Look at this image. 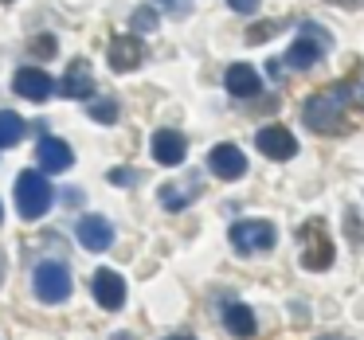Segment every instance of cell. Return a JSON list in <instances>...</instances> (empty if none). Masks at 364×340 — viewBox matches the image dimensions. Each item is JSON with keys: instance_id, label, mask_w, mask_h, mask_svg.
Returning a JSON list of instances; mask_svg holds the SVG:
<instances>
[{"instance_id": "cell-1", "label": "cell", "mask_w": 364, "mask_h": 340, "mask_svg": "<svg viewBox=\"0 0 364 340\" xmlns=\"http://www.w3.org/2000/svg\"><path fill=\"white\" fill-rule=\"evenodd\" d=\"M348 82H341V87L333 90H317V94L306 98V106H301V118H306L309 129H317V133H341L345 129V110H348Z\"/></svg>"}, {"instance_id": "cell-22", "label": "cell", "mask_w": 364, "mask_h": 340, "mask_svg": "<svg viewBox=\"0 0 364 340\" xmlns=\"http://www.w3.org/2000/svg\"><path fill=\"white\" fill-rule=\"evenodd\" d=\"M282 28V20H267V24H255L251 32H247V43H262V40H270V35Z\"/></svg>"}, {"instance_id": "cell-17", "label": "cell", "mask_w": 364, "mask_h": 340, "mask_svg": "<svg viewBox=\"0 0 364 340\" xmlns=\"http://www.w3.org/2000/svg\"><path fill=\"white\" fill-rule=\"evenodd\" d=\"M223 324H228V332H235L239 340L255 336V313L247 305H239V301H231V305L223 309Z\"/></svg>"}, {"instance_id": "cell-23", "label": "cell", "mask_w": 364, "mask_h": 340, "mask_svg": "<svg viewBox=\"0 0 364 340\" xmlns=\"http://www.w3.org/2000/svg\"><path fill=\"white\" fill-rule=\"evenodd\" d=\"M134 28H137V32H149V28H157V12H153V9L134 12Z\"/></svg>"}, {"instance_id": "cell-28", "label": "cell", "mask_w": 364, "mask_h": 340, "mask_svg": "<svg viewBox=\"0 0 364 340\" xmlns=\"http://www.w3.org/2000/svg\"><path fill=\"white\" fill-rule=\"evenodd\" d=\"M168 340H192V336H188V332H176V336H168Z\"/></svg>"}, {"instance_id": "cell-21", "label": "cell", "mask_w": 364, "mask_h": 340, "mask_svg": "<svg viewBox=\"0 0 364 340\" xmlns=\"http://www.w3.org/2000/svg\"><path fill=\"white\" fill-rule=\"evenodd\" d=\"M55 51H59L55 35H36V40H32V55H36V59H51Z\"/></svg>"}, {"instance_id": "cell-27", "label": "cell", "mask_w": 364, "mask_h": 340, "mask_svg": "<svg viewBox=\"0 0 364 340\" xmlns=\"http://www.w3.org/2000/svg\"><path fill=\"white\" fill-rule=\"evenodd\" d=\"M329 4H337V9H364V0H329Z\"/></svg>"}, {"instance_id": "cell-30", "label": "cell", "mask_w": 364, "mask_h": 340, "mask_svg": "<svg viewBox=\"0 0 364 340\" xmlns=\"http://www.w3.org/2000/svg\"><path fill=\"white\" fill-rule=\"evenodd\" d=\"M0 282H4V258H0Z\"/></svg>"}, {"instance_id": "cell-3", "label": "cell", "mask_w": 364, "mask_h": 340, "mask_svg": "<svg viewBox=\"0 0 364 340\" xmlns=\"http://www.w3.org/2000/svg\"><path fill=\"white\" fill-rule=\"evenodd\" d=\"M16 207L24 219H40V215H48L51 207V184L43 180V172H20L16 176Z\"/></svg>"}, {"instance_id": "cell-8", "label": "cell", "mask_w": 364, "mask_h": 340, "mask_svg": "<svg viewBox=\"0 0 364 340\" xmlns=\"http://www.w3.org/2000/svg\"><path fill=\"white\" fill-rule=\"evenodd\" d=\"M12 87H16V94L28 98V102H48L51 90H55V82H51V75L43 71V67H20L16 79H12Z\"/></svg>"}, {"instance_id": "cell-2", "label": "cell", "mask_w": 364, "mask_h": 340, "mask_svg": "<svg viewBox=\"0 0 364 340\" xmlns=\"http://www.w3.org/2000/svg\"><path fill=\"white\" fill-rule=\"evenodd\" d=\"M298 243H301V266L306 270H329L333 266V238L325 219H306L298 231Z\"/></svg>"}, {"instance_id": "cell-7", "label": "cell", "mask_w": 364, "mask_h": 340, "mask_svg": "<svg viewBox=\"0 0 364 340\" xmlns=\"http://www.w3.org/2000/svg\"><path fill=\"white\" fill-rule=\"evenodd\" d=\"M255 145H259V153H267L270 160H290L294 153H298V141H294V133L286 126H262L259 133H255Z\"/></svg>"}, {"instance_id": "cell-19", "label": "cell", "mask_w": 364, "mask_h": 340, "mask_svg": "<svg viewBox=\"0 0 364 340\" xmlns=\"http://www.w3.org/2000/svg\"><path fill=\"white\" fill-rule=\"evenodd\" d=\"M192 199H196V184H165V188H161V204H165L168 212H181Z\"/></svg>"}, {"instance_id": "cell-13", "label": "cell", "mask_w": 364, "mask_h": 340, "mask_svg": "<svg viewBox=\"0 0 364 340\" xmlns=\"http://www.w3.org/2000/svg\"><path fill=\"white\" fill-rule=\"evenodd\" d=\"M36 160H40L43 172H67V168L75 165V153L67 141H59V137H43L40 149H36Z\"/></svg>"}, {"instance_id": "cell-5", "label": "cell", "mask_w": 364, "mask_h": 340, "mask_svg": "<svg viewBox=\"0 0 364 340\" xmlns=\"http://www.w3.org/2000/svg\"><path fill=\"white\" fill-rule=\"evenodd\" d=\"M32 285H36V297L48 301V305H59V301L71 297V270L63 262H40L32 274Z\"/></svg>"}, {"instance_id": "cell-18", "label": "cell", "mask_w": 364, "mask_h": 340, "mask_svg": "<svg viewBox=\"0 0 364 340\" xmlns=\"http://www.w3.org/2000/svg\"><path fill=\"white\" fill-rule=\"evenodd\" d=\"M24 118L12 110H0V149H12V145L24 141Z\"/></svg>"}, {"instance_id": "cell-4", "label": "cell", "mask_w": 364, "mask_h": 340, "mask_svg": "<svg viewBox=\"0 0 364 340\" xmlns=\"http://www.w3.org/2000/svg\"><path fill=\"white\" fill-rule=\"evenodd\" d=\"M274 243H278L274 223H267V219H239V223H231V246H235L239 254H262V251H270Z\"/></svg>"}, {"instance_id": "cell-6", "label": "cell", "mask_w": 364, "mask_h": 340, "mask_svg": "<svg viewBox=\"0 0 364 340\" xmlns=\"http://www.w3.org/2000/svg\"><path fill=\"white\" fill-rule=\"evenodd\" d=\"M301 32L306 35H298V40L290 43V51H286V63H290L294 71H309V67L325 55V48H329V40H325V32L317 24H306Z\"/></svg>"}, {"instance_id": "cell-25", "label": "cell", "mask_w": 364, "mask_h": 340, "mask_svg": "<svg viewBox=\"0 0 364 340\" xmlns=\"http://www.w3.org/2000/svg\"><path fill=\"white\" fill-rule=\"evenodd\" d=\"M110 180H114V184H134L137 176L129 172V168H114V172H110Z\"/></svg>"}, {"instance_id": "cell-29", "label": "cell", "mask_w": 364, "mask_h": 340, "mask_svg": "<svg viewBox=\"0 0 364 340\" xmlns=\"http://www.w3.org/2000/svg\"><path fill=\"white\" fill-rule=\"evenodd\" d=\"M114 340H134V336H126V332H118V336H114Z\"/></svg>"}, {"instance_id": "cell-24", "label": "cell", "mask_w": 364, "mask_h": 340, "mask_svg": "<svg viewBox=\"0 0 364 340\" xmlns=\"http://www.w3.org/2000/svg\"><path fill=\"white\" fill-rule=\"evenodd\" d=\"M165 12H173V16H188V0H157Z\"/></svg>"}, {"instance_id": "cell-12", "label": "cell", "mask_w": 364, "mask_h": 340, "mask_svg": "<svg viewBox=\"0 0 364 340\" xmlns=\"http://www.w3.org/2000/svg\"><path fill=\"white\" fill-rule=\"evenodd\" d=\"M184 153H188L184 133H176V129H157V133H153V160H157V165L176 168L184 160Z\"/></svg>"}, {"instance_id": "cell-9", "label": "cell", "mask_w": 364, "mask_h": 340, "mask_svg": "<svg viewBox=\"0 0 364 340\" xmlns=\"http://www.w3.org/2000/svg\"><path fill=\"white\" fill-rule=\"evenodd\" d=\"M208 168H212V176H220V180H239V176H247V157L239 145H215L212 153H208Z\"/></svg>"}, {"instance_id": "cell-14", "label": "cell", "mask_w": 364, "mask_h": 340, "mask_svg": "<svg viewBox=\"0 0 364 340\" xmlns=\"http://www.w3.org/2000/svg\"><path fill=\"white\" fill-rule=\"evenodd\" d=\"M79 243L87 246V251H110L114 243V227L102 219V215H82L79 219Z\"/></svg>"}, {"instance_id": "cell-11", "label": "cell", "mask_w": 364, "mask_h": 340, "mask_svg": "<svg viewBox=\"0 0 364 340\" xmlns=\"http://www.w3.org/2000/svg\"><path fill=\"white\" fill-rule=\"evenodd\" d=\"M106 55H110V67H114V71L126 75V71H134V67H141L145 48H141V40H137V35H114Z\"/></svg>"}, {"instance_id": "cell-15", "label": "cell", "mask_w": 364, "mask_h": 340, "mask_svg": "<svg viewBox=\"0 0 364 340\" xmlns=\"http://www.w3.org/2000/svg\"><path fill=\"white\" fill-rule=\"evenodd\" d=\"M223 87H228L235 98H255L262 90V79H259V71H255L251 63H235V67H228V75H223Z\"/></svg>"}, {"instance_id": "cell-32", "label": "cell", "mask_w": 364, "mask_h": 340, "mask_svg": "<svg viewBox=\"0 0 364 340\" xmlns=\"http://www.w3.org/2000/svg\"><path fill=\"white\" fill-rule=\"evenodd\" d=\"M0 219H4V207H0Z\"/></svg>"}, {"instance_id": "cell-16", "label": "cell", "mask_w": 364, "mask_h": 340, "mask_svg": "<svg viewBox=\"0 0 364 340\" xmlns=\"http://www.w3.org/2000/svg\"><path fill=\"white\" fill-rule=\"evenodd\" d=\"M59 94L63 98H90L95 94V75H90V67L82 63V59H75V63L67 67L63 82H59Z\"/></svg>"}, {"instance_id": "cell-10", "label": "cell", "mask_w": 364, "mask_h": 340, "mask_svg": "<svg viewBox=\"0 0 364 340\" xmlns=\"http://www.w3.org/2000/svg\"><path fill=\"white\" fill-rule=\"evenodd\" d=\"M90 293H95V301L102 309H110V313L126 305V282H122V274H114V270H95Z\"/></svg>"}, {"instance_id": "cell-26", "label": "cell", "mask_w": 364, "mask_h": 340, "mask_svg": "<svg viewBox=\"0 0 364 340\" xmlns=\"http://www.w3.org/2000/svg\"><path fill=\"white\" fill-rule=\"evenodd\" d=\"M228 4H231V9H235V12H251L255 4H259V0H228Z\"/></svg>"}, {"instance_id": "cell-31", "label": "cell", "mask_w": 364, "mask_h": 340, "mask_svg": "<svg viewBox=\"0 0 364 340\" xmlns=\"http://www.w3.org/2000/svg\"><path fill=\"white\" fill-rule=\"evenodd\" d=\"M321 340H345V336H321Z\"/></svg>"}, {"instance_id": "cell-20", "label": "cell", "mask_w": 364, "mask_h": 340, "mask_svg": "<svg viewBox=\"0 0 364 340\" xmlns=\"http://www.w3.org/2000/svg\"><path fill=\"white\" fill-rule=\"evenodd\" d=\"M90 118L102 121V126H114V121H118V102H114V98H98V102L90 106Z\"/></svg>"}]
</instances>
